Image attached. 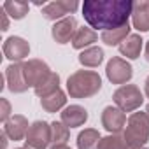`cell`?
Wrapping results in <instances>:
<instances>
[{
  "instance_id": "1",
  "label": "cell",
  "mask_w": 149,
  "mask_h": 149,
  "mask_svg": "<svg viewBox=\"0 0 149 149\" xmlns=\"http://www.w3.org/2000/svg\"><path fill=\"white\" fill-rule=\"evenodd\" d=\"M133 11L130 0H86L83 4L84 21L93 30H116L128 25Z\"/></svg>"
},
{
  "instance_id": "2",
  "label": "cell",
  "mask_w": 149,
  "mask_h": 149,
  "mask_svg": "<svg viewBox=\"0 0 149 149\" xmlns=\"http://www.w3.org/2000/svg\"><path fill=\"white\" fill-rule=\"evenodd\" d=\"M102 90V77L95 70H77L67 79V91L72 98H88Z\"/></svg>"
},
{
  "instance_id": "3",
  "label": "cell",
  "mask_w": 149,
  "mask_h": 149,
  "mask_svg": "<svg viewBox=\"0 0 149 149\" xmlns=\"http://www.w3.org/2000/svg\"><path fill=\"white\" fill-rule=\"evenodd\" d=\"M125 140L128 142L130 149L135 147H144L149 140V116L147 112H133L130 114L126 126H125V133H123Z\"/></svg>"
},
{
  "instance_id": "4",
  "label": "cell",
  "mask_w": 149,
  "mask_h": 149,
  "mask_svg": "<svg viewBox=\"0 0 149 149\" xmlns=\"http://www.w3.org/2000/svg\"><path fill=\"white\" fill-rule=\"evenodd\" d=\"M112 100H114L116 107H119L123 112H133V111H137L142 105L144 95H142V91H140L139 86H135V84H125V86H119L114 91Z\"/></svg>"
},
{
  "instance_id": "5",
  "label": "cell",
  "mask_w": 149,
  "mask_h": 149,
  "mask_svg": "<svg viewBox=\"0 0 149 149\" xmlns=\"http://www.w3.org/2000/svg\"><path fill=\"white\" fill-rule=\"evenodd\" d=\"M105 74H107V79L112 84L125 86L133 77V68H132V65L126 60H123L119 56H114V58L109 60V63L105 67Z\"/></svg>"
},
{
  "instance_id": "6",
  "label": "cell",
  "mask_w": 149,
  "mask_h": 149,
  "mask_svg": "<svg viewBox=\"0 0 149 149\" xmlns=\"http://www.w3.org/2000/svg\"><path fill=\"white\" fill-rule=\"evenodd\" d=\"M51 144V125L46 121H33L28 128L25 146L33 149H46Z\"/></svg>"
},
{
  "instance_id": "7",
  "label": "cell",
  "mask_w": 149,
  "mask_h": 149,
  "mask_svg": "<svg viewBox=\"0 0 149 149\" xmlns=\"http://www.w3.org/2000/svg\"><path fill=\"white\" fill-rule=\"evenodd\" d=\"M79 2L77 0H56V2H49L42 7V16L47 21H60L67 16H72L77 11Z\"/></svg>"
},
{
  "instance_id": "8",
  "label": "cell",
  "mask_w": 149,
  "mask_h": 149,
  "mask_svg": "<svg viewBox=\"0 0 149 149\" xmlns=\"http://www.w3.org/2000/svg\"><path fill=\"white\" fill-rule=\"evenodd\" d=\"M23 68H25V77H26V83L30 88H37L40 86L49 76H51V68L46 61L42 60H28L23 63Z\"/></svg>"
},
{
  "instance_id": "9",
  "label": "cell",
  "mask_w": 149,
  "mask_h": 149,
  "mask_svg": "<svg viewBox=\"0 0 149 149\" xmlns=\"http://www.w3.org/2000/svg\"><path fill=\"white\" fill-rule=\"evenodd\" d=\"M126 114L116 107V105H107L102 111V126L111 133V135H118L125 130L126 126Z\"/></svg>"
},
{
  "instance_id": "10",
  "label": "cell",
  "mask_w": 149,
  "mask_h": 149,
  "mask_svg": "<svg viewBox=\"0 0 149 149\" xmlns=\"http://www.w3.org/2000/svg\"><path fill=\"white\" fill-rule=\"evenodd\" d=\"M2 49H4V56L9 58L13 63H19L21 60H25L30 54V44L23 37H18V35L6 39Z\"/></svg>"
},
{
  "instance_id": "11",
  "label": "cell",
  "mask_w": 149,
  "mask_h": 149,
  "mask_svg": "<svg viewBox=\"0 0 149 149\" xmlns=\"http://www.w3.org/2000/svg\"><path fill=\"white\" fill-rule=\"evenodd\" d=\"M6 81H7V88L9 91L13 93H25L30 86L26 83V77H25V68H23V63H11L6 72Z\"/></svg>"
},
{
  "instance_id": "12",
  "label": "cell",
  "mask_w": 149,
  "mask_h": 149,
  "mask_svg": "<svg viewBox=\"0 0 149 149\" xmlns=\"http://www.w3.org/2000/svg\"><path fill=\"white\" fill-rule=\"evenodd\" d=\"M77 19L74 16H67L60 21H56L51 28V35L53 39L58 42V44H67V42H72L74 35L77 32Z\"/></svg>"
},
{
  "instance_id": "13",
  "label": "cell",
  "mask_w": 149,
  "mask_h": 149,
  "mask_svg": "<svg viewBox=\"0 0 149 149\" xmlns=\"http://www.w3.org/2000/svg\"><path fill=\"white\" fill-rule=\"evenodd\" d=\"M28 119L21 114H13L6 123H4V133L11 139V140H23L26 139V133H28Z\"/></svg>"
},
{
  "instance_id": "14",
  "label": "cell",
  "mask_w": 149,
  "mask_h": 149,
  "mask_svg": "<svg viewBox=\"0 0 149 149\" xmlns=\"http://www.w3.org/2000/svg\"><path fill=\"white\" fill-rule=\"evenodd\" d=\"M90 114L88 111L83 107V105H67L61 112H60V121L63 125H67L68 128H77V126H83L86 121H88Z\"/></svg>"
},
{
  "instance_id": "15",
  "label": "cell",
  "mask_w": 149,
  "mask_h": 149,
  "mask_svg": "<svg viewBox=\"0 0 149 149\" xmlns=\"http://www.w3.org/2000/svg\"><path fill=\"white\" fill-rule=\"evenodd\" d=\"M132 25L139 32H149V0H140L133 4Z\"/></svg>"
},
{
  "instance_id": "16",
  "label": "cell",
  "mask_w": 149,
  "mask_h": 149,
  "mask_svg": "<svg viewBox=\"0 0 149 149\" xmlns=\"http://www.w3.org/2000/svg\"><path fill=\"white\" fill-rule=\"evenodd\" d=\"M142 42L144 40L139 33H130L118 47H119V53L123 56H126L128 60H137L142 51Z\"/></svg>"
},
{
  "instance_id": "17",
  "label": "cell",
  "mask_w": 149,
  "mask_h": 149,
  "mask_svg": "<svg viewBox=\"0 0 149 149\" xmlns=\"http://www.w3.org/2000/svg\"><path fill=\"white\" fill-rule=\"evenodd\" d=\"M98 40V33L93 30V28H90V26H81V28H77V32H76V35H74V39H72V47L74 49H88L93 42H97Z\"/></svg>"
},
{
  "instance_id": "18",
  "label": "cell",
  "mask_w": 149,
  "mask_h": 149,
  "mask_svg": "<svg viewBox=\"0 0 149 149\" xmlns=\"http://www.w3.org/2000/svg\"><path fill=\"white\" fill-rule=\"evenodd\" d=\"M104 49L102 47H97V46H91L84 51H81L79 54V63L83 67H90V68H95L98 67L102 61H104Z\"/></svg>"
},
{
  "instance_id": "19",
  "label": "cell",
  "mask_w": 149,
  "mask_h": 149,
  "mask_svg": "<svg viewBox=\"0 0 149 149\" xmlns=\"http://www.w3.org/2000/svg\"><path fill=\"white\" fill-rule=\"evenodd\" d=\"M130 30H132V26H130V23H128V25H125V26H121V28L109 30V32H102V33H100V39H102V42L107 44V46H119V44L130 35Z\"/></svg>"
},
{
  "instance_id": "20",
  "label": "cell",
  "mask_w": 149,
  "mask_h": 149,
  "mask_svg": "<svg viewBox=\"0 0 149 149\" xmlns=\"http://www.w3.org/2000/svg\"><path fill=\"white\" fill-rule=\"evenodd\" d=\"M65 104H67V97L61 90L54 91L53 95L46 97V98H40V105L46 112H58L60 109H65Z\"/></svg>"
},
{
  "instance_id": "21",
  "label": "cell",
  "mask_w": 149,
  "mask_h": 149,
  "mask_svg": "<svg viewBox=\"0 0 149 149\" xmlns=\"http://www.w3.org/2000/svg\"><path fill=\"white\" fill-rule=\"evenodd\" d=\"M100 133L95 128H84L77 135V147L79 149H97L100 142Z\"/></svg>"
},
{
  "instance_id": "22",
  "label": "cell",
  "mask_w": 149,
  "mask_h": 149,
  "mask_svg": "<svg viewBox=\"0 0 149 149\" xmlns=\"http://www.w3.org/2000/svg\"><path fill=\"white\" fill-rule=\"evenodd\" d=\"M2 7L6 9V13L13 19H23L28 14L30 4L28 2H23V0H7V2L2 4Z\"/></svg>"
},
{
  "instance_id": "23",
  "label": "cell",
  "mask_w": 149,
  "mask_h": 149,
  "mask_svg": "<svg viewBox=\"0 0 149 149\" xmlns=\"http://www.w3.org/2000/svg\"><path fill=\"white\" fill-rule=\"evenodd\" d=\"M60 90V76L56 72H51V76L40 84V86H37L33 91H35V95L37 97H40V98H46V97H49V95H53L54 91H58Z\"/></svg>"
},
{
  "instance_id": "24",
  "label": "cell",
  "mask_w": 149,
  "mask_h": 149,
  "mask_svg": "<svg viewBox=\"0 0 149 149\" xmlns=\"http://www.w3.org/2000/svg\"><path fill=\"white\" fill-rule=\"evenodd\" d=\"M70 137V128L67 125H63L61 121H54L51 123V144L53 146H60L65 144Z\"/></svg>"
},
{
  "instance_id": "25",
  "label": "cell",
  "mask_w": 149,
  "mask_h": 149,
  "mask_svg": "<svg viewBox=\"0 0 149 149\" xmlns=\"http://www.w3.org/2000/svg\"><path fill=\"white\" fill-rule=\"evenodd\" d=\"M97 149H130V146L125 140V137L118 133V135H107L100 139Z\"/></svg>"
},
{
  "instance_id": "26",
  "label": "cell",
  "mask_w": 149,
  "mask_h": 149,
  "mask_svg": "<svg viewBox=\"0 0 149 149\" xmlns=\"http://www.w3.org/2000/svg\"><path fill=\"white\" fill-rule=\"evenodd\" d=\"M0 105H2V111H0V119L6 123V121L13 116V114H11V104L7 102V98H0Z\"/></svg>"
},
{
  "instance_id": "27",
  "label": "cell",
  "mask_w": 149,
  "mask_h": 149,
  "mask_svg": "<svg viewBox=\"0 0 149 149\" xmlns=\"http://www.w3.org/2000/svg\"><path fill=\"white\" fill-rule=\"evenodd\" d=\"M9 14L6 13V9L2 7L0 9V18H2V26H0V30L2 32H7V28H9V18H7Z\"/></svg>"
},
{
  "instance_id": "28",
  "label": "cell",
  "mask_w": 149,
  "mask_h": 149,
  "mask_svg": "<svg viewBox=\"0 0 149 149\" xmlns=\"http://www.w3.org/2000/svg\"><path fill=\"white\" fill-rule=\"evenodd\" d=\"M144 93H146V97L149 98V76H147V79H146V83H144Z\"/></svg>"
},
{
  "instance_id": "29",
  "label": "cell",
  "mask_w": 149,
  "mask_h": 149,
  "mask_svg": "<svg viewBox=\"0 0 149 149\" xmlns=\"http://www.w3.org/2000/svg\"><path fill=\"white\" fill-rule=\"evenodd\" d=\"M7 139H9V137H7V135L2 132V149H6V147H7V142H9Z\"/></svg>"
},
{
  "instance_id": "30",
  "label": "cell",
  "mask_w": 149,
  "mask_h": 149,
  "mask_svg": "<svg viewBox=\"0 0 149 149\" xmlns=\"http://www.w3.org/2000/svg\"><path fill=\"white\" fill-rule=\"evenodd\" d=\"M144 56H146V60L149 61V40H147V44H146V49H144Z\"/></svg>"
},
{
  "instance_id": "31",
  "label": "cell",
  "mask_w": 149,
  "mask_h": 149,
  "mask_svg": "<svg viewBox=\"0 0 149 149\" xmlns=\"http://www.w3.org/2000/svg\"><path fill=\"white\" fill-rule=\"evenodd\" d=\"M51 149H70L67 144H60V146H51Z\"/></svg>"
},
{
  "instance_id": "32",
  "label": "cell",
  "mask_w": 149,
  "mask_h": 149,
  "mask_svg": "<svg viewBox=\"0 0 149 149\" xmlns=\"http://www.w3.org/2000/svg\"><path fill=\"white\" fill-rule=\"evenodd\" d=\"M146 112H147V116H149V104H147V107H146Z\"/></svg>"
},
{
  "instance_id": "33",
  "label": "cell",
  "mask_w": 149,
  "mask_h": 149,
  "mask_svg": "<svg viewBox=\"0 0 149 149\" xmlns=\"http://www.w3.org/2000/svg\"><path fill=\"white\" fill-rule=\"evenodd\" d=\"M25 149H33V147H30V146H25Z\"/></svg>"
},
{
  "instance_id": "34",
  "label": "cell",
  "mask_w": 149,
  "mask_h": 149,
  "mask_svg": "<svg viewBox=\"0 0 149 149\" xmlns=\"http://www.w3.org/2000/svg\"><path fill=\"white\" fill-rule=\"evenodd\" d=\"M135 149H147V147H146V146H144V147H135Z\"/></svg>"
},
{
  "instance_id": "35",
  "label": "cell",
  "mask_w": 149,
  "mask_h": 149,
  "mask_svg": "<svg viewBox=\"0 0 149 149\" xmlns=\"http://www.w3.org/2000/svg\"><path fill=\"white\" fill-rule=\"evenodd\" d=\"M16 149H25V147H16Z\"/></svg>"
}]
</instances>
